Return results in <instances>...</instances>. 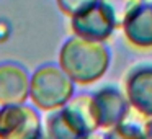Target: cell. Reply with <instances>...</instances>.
<instances>
[{
    "mask_svg": "<svg viewBox=\"0 0 152 139\" xmlns=\"http://www.w3.org/2000/svg\"><path fill=\"white\" fill-rule=\"evenodd\" d=\"M98 2L100 0H57V5H59L61 12L74 18L83 12L90 10L92 7H95Z\"/></svg>",
    "mask_w": 152,
    "mask_h": 139,
    "instance_id": "7",
    "label": "cell"
},
{
    "mask_svg": "<svg viewBox=\"0 0 152 139\" xmlns=\"http://www.w3.org/2000/svg\"><path fill=\"white\" fill-rule=\"evenodd\" d=\"M10 23L7 20H2L0 18V41H5L8 36H10Z\"/></svg>",
    "mask_w": 152,
    "mask_h": 139,
    "instance_id": "8",
    "label": "cell"
},
{
    "mask_svg": "<svg viewBox=\"0 0 152 139\" xmlns=\"http://www.w3.org/2000/svg\"><path fill=\"white\" fill-rule=\"evenodd\" d=\"M28 90V74L23 67L13 62L0 64V103L10 105L25 102Z\"/></svg>",
    "mask_w": 152,
    "mask_h": 139,
    "instance_id": "5",
    "label": "cell"
},
{
    "mask_svg": "<svg viewBox=\"0 0 152 139\" xmlns=\"http://www.w3.org/2000/svg\"><path fill=\"white\" fill-rule=\"evenodd\" d=\"M31 97L39 106H53L69 98L72 93V82L62 69L48 64L34 72L31 79Z\"/></svg>",
    "mask_w": 152,
    "mask_h": 139,
    "instance_id": "2",
    "label": "cell"
},
{
    "mask_svg": "<svg viewBox=\"0 0 152 139\" xmlns=\"http://www.w3.org/2000/svg\"><path fill=\"white\" fill-rule=\"evenodd\" d=\"M59 59L69 79L87 83L103 75L110 62V53L103 43L74 36L64 43Z\"/></svg>",
    "mask_w": 152,
    "mask_h": 139,
    "instance_id": "1",
    "label": "cell"
},
{
    "mask_svg": "<svg viewBox=\"0 0 152 139\" xmlns=\"http://www.w3.org/2000/svg\"><path fill=\"white\" fill-rule=\"evenodd\" d=\"M142 0H100L98 4L108 12L111 20L115 21L116 26H121L124 18L132 12V8Z\"/></svg>",
    "mask_w": 152,
    "mask_h": 139,
    "instance_id": "6",
    "label": "cell"
},
{
    "mask_svg": "<svg viewBox=\"0 0 152 139\" xmlns=\"http://www.w3.org/2000/svg\"><path fill=\"white\" fill-rule=\"evenodd\" d=\"M70 26H72L75 36L88 40V41H98V43H102L103 40L111 36L116 25L111 20V17L108 15V12L100 4H96L90 10L74 17Z\"/></svg>",
    "mask_w": 152,
    "mask_h": 139,
    "instance_id": "3",
    "label": "cell"
},
{
    "mask_svg": "<svg viewBox=\"0 0 152 139\" xmlns=\"http://www.w3.org/2000/svg\"><path fill=\"white\" fill-rule=\"evenodd\" d=\"M126 40L137 48H152V2L142 0L123 21Z\"/></svg>",
    "mask_w": 152,
    "mask_h": 139,
    "instance_id": "4",
    "label": "cell"
}]
</instances>
